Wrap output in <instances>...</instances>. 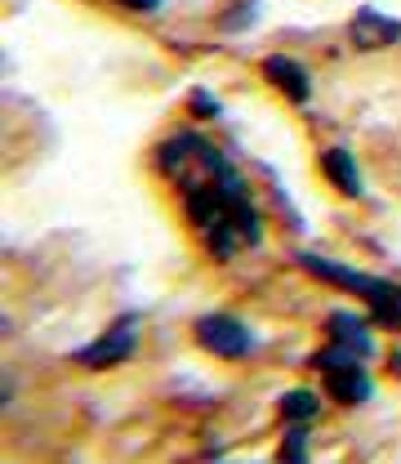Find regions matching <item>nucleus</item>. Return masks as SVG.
<instances>
[{
    "label": "nucleus",
    "instance_id": "nucleus-7",
    "mask_svg": "<svg viewBox=\"0 0 401 464\" xmlns=\"http://www.w3.org/2000/svg\"><path fill=\"white\" fill-rule=\"evenodd\" d=\"M330 335H335V344L348 348V353H357V357H370V353H375L370 331H366L361 317H352V313H335V317H330Z\"/></svg>",
    "mask_w": 401,
    "mask_h": 464
},
{
    "label": "nucleus",
    "instance_id": "nucleus-9",
    "mask_svg": "<svg viewBox=\"0 0 401 464\" xmlns=\"http://www.w3.org/2000/svg\"><path fill=\"white\" fill-rule=\"evenodd\" d=\"M282 411H286V420H294V424H308V420L317 415V398L303 393V389H294V393L282 398Z\"/></svg>",
    "mask_w": 401,
    "mask_h": 464
},
{
    "label": "nucleus",
    "instance_id": "nucleus-12",
    "mask_svg": "<svg viewBox=\"0 0 401 464\" xmlns=\"http://www.w3.org/2000/svg\"><path fill=\"white\" fill-rule=\"evenodd\" d=\"M120 5H125V9H138V14H148V9H157L161 0H120Z\"/></svg>",
    "mask_w": 401,
    "mask_h": 464
},
{
    "label": "nucleus",
    "instance_id": "nucleus-10",
    "mask_svg": "<svg viewBox=\"0 0 401 464\" xmlns=\"http://www.w3.org/2000/svg\"><path fill=\"white\" fill-rule=\"evenodd\" d=\"M375 317H379L384 326H393V331H401V290H397V286H393V295H388V299H384V304L375 308Z\"/></svg>",
    "mask_w": 401,
    "mask_h": 464
},
{
    "label": "nucleus",
    "instance_id": "nucleus-11",
    "mask_svg": "<svg viewBox=\"0 0 401 464\" xmlns=\"http://www.w3.org/2000/svg\"><path fill=\"white\" fill-rule=\"evenodd\" d=\"M282 456H286V464H303V433H294V438H286Z\"/></svg>",
    "mask_w": 401,
    "mask_h": 464
},
{
    "label": "nucleus",
    "instance_id": "nucleus-4",
    "mask_svg": "<svg viewBox=\"0 0 401 464\" xmlns=\"http://www.w3.org/2000/svg\"><path fill=\"white\" fill-rule=\"evenodd\" d=\"M134 344H138V335H134V322H120V326H112L103 340H94L90 348H81V353H76V362H81V366H94V371H103V366L125 362V357L134 353Z\"/></svg>",
    "mask_w": 401,
    "mask_h": 464
},
{
    "label": "nucleus",
    "instance_id": "nucleus-6",
    "mask_svg": "<svg viewBox=\"0 0 401 464\" xmlns=\"http://www.w3.org/2000/svg\"><path fill=\"white\" fill-rule=\"evenodd\" d=\"M263 76L286 94V99H294V103H308V94H312V81H308V72L294 63V58L286 54H272V58H263Z\"/></svg>",
    "mask_w": 401,
    "mask_h": 464
},
{
    "label": "nucleus",
    "instance_id": "nucleus-2",
    "mask_svg": "<svg viewBox=\"0 0 401 464\" xmlns=\"http://www.w3.org/2000/svg\"><path fill=\"white\" fill-rule=\"evenodd\" d=\"M196 344L205 348V353H215V357H224V362H241V357L254 353V335L236 317L215 313V317H201L196 322Z\"/></svg>",
    "mask_w": 401,
    "mask_h": 464
},
{
    "label": "nucleus",
    "instance_id": "nucleus-3",
    "mask_svg": "<svg viewBox=\"0 0 401 464\" xmlns=\"http://www.w3.org/2000/svg\"><path fill=\"white\" fill-rule=\"evenodd\" d=\"M303 268H312L321 282H335V286L352 290V295H366V304L370 308H379L388 295H393V286L388 282H375V277H366V273H352V268H344V264H335V259H317V255H303L299 259Z\"/></svg>",
    "mask_w": 401,
    "mask_h": 464
},
{
    "label": "nucleus",
    "instance_id": "nucleus-1",
    "mask_svg": "<svg viewBox=\"0 0 401 464\" xmlns=\"http://www.w3.org/2000/svg\"><path fill=\"white\" fill-rule=\"evenodd\" d=\"M317 366L326 371V393H330L335 402L357 406V402H366V398H370V375H366V366H361V357H357V353L330 344L321 357H317Z\"/></svg>",
    "mask_w": 401,
    "mask_h": 464
},
{
    "label": "nucleus",
    "instance_id": "nucleus-5",
    "mask_svg": "<svg viewBox=\"0 0 401 464\" xmlns=\"http://www.w3.org/2000/svg\"><path fill=\"white\" fill-rule=\"evenodd\" d=\"M348 32H352V45H361V50H384V45L401 41V23L379 9H361Z\"/></svg>",
    "mask_w": 401,
    "mask_h": 464
},
{
    "label": "nucleus",
    "instance_id": "nucleus-8",
    "mask_svg": "<svg viewBox=\"0 0 401 464\" xmlns=\"http://www.w3.org/2000/svg\"><path fill=\"white\" fill-rule=\"evenodd\" d=\"M321 174H326L344 197H357V192H361V174H357V166H352V157H348L344 148L321 152Z\"/></svg>",
    "mask_w": 401,
    "mask_h": 464
}]
</instances>
